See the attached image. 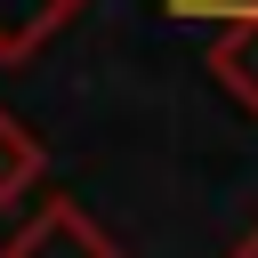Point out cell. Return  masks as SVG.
<instances>
[{
    "label": "cell",
    "mask_w": 258,
    "mask_h": 258,
    "mask_svg": "<svg viewBox=\"0 0 258 258\" xmlns=\"http://www.w3.org/2000/svg\"><path fill=\"white\" fill-rule=\"evenodd\" d=\"M0 258H121V242H113L73 194H48V202L0 242Z\"/></svg>",
    "instance_id": "1"
},
{
    "label": "cell",
    "mask_w": 258,
    "mask_h": 258,
    "mask_svg": "<svg viewBox=\"0 0 258 258\" xmlns=\"http://www.w3.org/2000/svg\"><path fill=\"white\" fill-rule=\"evenodd\" d=\"M210 81H218L242 113H258V0H250V8H226L218 40H210Z\"/></svg>",
    "instance_id": "2"
},
{
    "label": "cell",
    "mask_w": 258,
    "mask_h": 258,
    "mask_svg": "<svg viewBox=\"0 0 258 258\" xmlns=\"http://www.w3.org/2000/svg\"><path fill=\"white\" fill-rule=\"evenodd\" d=\"M40 169H48V145L32 137V121H16V113L0 105V210H16V202L40 185Z\"/></svg>",
    "instance_id": "3"
},
{
    "label": "cell",
    "mask_w": 258,
    "mask_h": 258,
    "mask_svg": "<svg viewBox=\"0 0 258 258\" xmlns=\"http://www.w3.org/2000/svg\"><path fill=\"white\" fill-rule=\"evenodd\" d=\"M226 258H258V226H250V234H242V242H234Z\"/></svg>",
    "instance_id": "4"
}]
</instances>
